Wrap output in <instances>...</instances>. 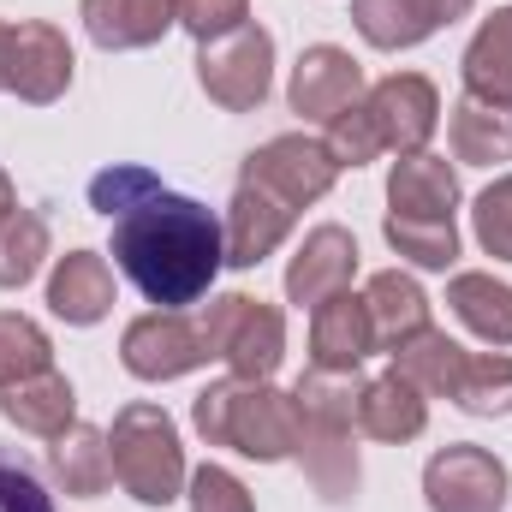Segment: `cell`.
Masks as SVG:
<instances>
[{"mask_svg":"<svg viewBox=\"0 0 512 512\" xmlns=\"http://www.w3.org/2000/svg\"><path fill=\"white\" fill-rule=\"evenodd\" d=\"M447 137H453V155H459V161H483V167L512 161V108L465 96V102L453 108Z\"/></svg>","mask_w":512,"mask_h":512,"instance_id":"cell-25","label":"cell"},{"mask_svg":"<svg viewBox=\"0 0 512 512\" xmlns=\"http://www.w3.org/2000/svg\"><path fill=\"white\" fill-rule=\"evenodd\" d=\"M352 274H358V245H352V233L316 227V233L298 245L292 268H286V298H292V304H322L328 292H346Z\"/></svg>","mask_w":512,"mask_h":512,"instance_id":"cell-14","label":"cell"},{"mask_svg":"<svg viewBox=\"0 0 512 512\" xmlns=\"http://www.w3.org/2000/svg\"><path fill=\"white\" fill-rule=\"evenodd\" d=\"M423 495L435 512H501L507 507V465L483 447H447L429 459Z\"/></svg>","mask_w":512,"mask_h":512,"instance_id":"cell-8","label":"cell"},{"mask_svg":"<svg viewBox=\"0 0 512 512\" xmlns=\"http://www.w3.org/2000/svg\"><path fill=\"white\" fill-rule=\"evenodd\" d=\"M423 417H429V411H423V387L405 382L399 370L358 393V429L376 435V441H411V435L423 429Z\"/></svg>","mask_w":512,"mask_h":512,"instance_id":"cell-21","label":"cell"},{"mask_svg":"<svg viewBox=\"0 0 512 512\" xmlns=\"http://www.w3.org/2000/svg\"><path fill=\"white\" fill-rule=\"evenodd\" d=\"M465 90H471L477 102L512 108V6H501V12L477 30V42L465 48Z\"/></svg>","mask_w":512,"mask_h":512,"instance_id":"cell-22","label":"cell"},{"mask_svg":"<svg viewBox=\"0 0 512 512\" xmlns=\"http://www.w3.org/2000/svg\"><path fill=\"white\" fill-rule=\"evenodd\" d=\"M6 54H12V30L0 24V90H6Z\"/></svg>","mask_w":512,"mask_h":512,"instance_id":"cell-38","label":"cell"},{"mask_svg":"<svg viewBox=\"0 0 512 512\" xmlns=\"http://www.w3.org/2000/svg\"><path fill=\"white\" fill-rule=\"evenodd\" d=\"M42 370H48V334L12 310H0V387L30 382Z\"/></svg>","mask_w":512,"mask_h":512,"instance_id":"cell-30","label":"cell"},{"mask_svg":"<svg viewBox=\"0 0 512 512\" xmlns=\"http://www.w3.org/2000/svg\"><path fill=\"white\" fill-rule=\"evenodd\" d=\"M393 358H399V376H405V382H417L423 393H453L459 376H465V358H471V352H459L447 334L423 328V334H417V340H405Z\"/></svg>","mask_w":512,"mask_h":512,"instance_id":"cell-27","label":"cell"},{"mask_svg":"<svg viewBox=\"0 0 512 512\" xmlns=\"http://www.w3.org/2000/svg\"><path fill=\"white\" fill-rule=\"evenodd\" d=\"M477 239H483V251L489 256H507L512 262V179L501 185H489L483 197H477Z\"/></svg>","mask_w":512,"mask_h":512,"instance_id":"cell-34","label":"cell"},{"mask_svg":"<svg viewBox=\"0 0 512 512\" xmlns=\"http://www.w3.org/2000/svg\"><path fill=\"white\" fill-rule=\"evenodd\" d=\"M120 358H126V370L137 382H173V376L197 370V364L215 358V352H209L203 328H191L179 310H155V316H143V322L126 328Z\"/></svg>","mask_w":512,"mask_h":512,"instance_id":"cell-9","label":"cell"},{"mask_svg":"<svg viewBox=\"0 0 512 512\" xmlns=\"http://www.w3.org/2000/svg\"><path fill=\"white\" fill-rule=\"evenodd\" d=\"M376 346V322H370V304L352 298V292H328L316 304V322H310V352H316V370H334V376H352L364 364V352Z\"/></svg>","mask_w":512,"mask_h":512,"instance_id":"cell-13","label":"cell"},{"mask_svg":"<svg viewBox=\"0 0 512 512\" xmlns=\"http://www.w3.org/2000/svg\"><path fill=\"white\" fill-rule=\"evenodd\" d=\"M453 399L471 417H507L512 411V358H465V376Z\"/></svg>","mask_w":512,"mask_h":512,"instance_id":"cell-29","label":"cell"},{"mask_svg":"<svg viewBox=\"0 0 512 512\" xmlns=\"http://www.w3.org/2000/svg\"><path fill=\"white\" fill-rule=\"evenodd\" d=\"M12 209H18V203H12V179H6V173H0V221H6V215H12Z\"/></svg>","mask_w":512,"mask_h":512,"instance_id":"cell-37","label":"cell"},{"mask_svg":"<svg viewBox=\"0 0 512 512\" xmlns=\"http://www.w3.org/2000/svg\"><path fill=\"white\" fill-rule=\"evenodd\" d=\"M173 18V0H84V30L102 48H149Z\"/></svg>","mask_w":512,"mask_h":512,"instance_id":"cell-19","label":"cell"},{"mask_svg":"<svg viewBox=\"0 0 512 512\" xmlns=\"http://www.w3.org/2000/svg\"><path fill=\"white\" fill-rule=\"evenodd\" d=\"M0 411H6L18 429H30V435H66V429H72V387H66V376L42 370V376H30V382L0 387Z\"/></svg>","mask_w":512,"mask_h":512,"instance_id":"cell-23","label":"cell"},{"mask_svg":"<svg viewBox=\"0 0 512 512\" xmlns=\"http://www.w3.org/2000/svg\"><path fill=\"white\" fill-rule=\"evenodd\" d=\"M203 340H209V352L227 358L233 376H245V382H262V376L280 364V352H286L280 310H268L262 298H245V292H227V298L209 304Z\"/></svg>","mask_w":512,"mask_h":512,"instance_id":"cell-5","label":"cell"},{"mask_svg":"<svg viewBox=\"0 0 512 512\" xmlns=\"http://www.w3.org/2000/svg\"><path fill=\"white\" fill-rule=\"evenodd\" d=\"M72 84V48L54 24H18L12 30V54H6V90H18L24 102H54Z\"/></svg>","mask_w":512,"mask_h":512,"instance_id":"cell-12","label":"cell"},{"mask_svg":"<svg viewBox=\"0 0 512 512\" xmlns=\"http://www.w3.org/2000/svg\"><path fill=\"white\" fill-rule=\"evenodd\" d=\"M48 304H54V316L78 322V328L102 322L108 304H114V274H108V262L90 256V251L60 256V268H54V280H48Z\"/></svg>","mask_w":512,"mask_h":512,"instance_id":"cell-18","label":"cell"},{"mask_svg":"<svg viewBox=\"0 0 512 512\" xmlns=\"http://www.w3.org/2000/svg\"><path fill=\"white\" fill-rule=\"evenodd\" d=\"M358 90H364V72H358V60L346 54V48H334V42H322V48H304V60H298V72H292V108L304 114V120H340L352 102H358Z\"/></svg>","mask_w":512,"mask_h":512,"instance_id":"cell-11","label":"cell"},{"mask_svg":"<svg viewBox=\"0 0 512 512\" xmlns=\"http://www.w3.org/2000/svg\"><path fill=\"white\" fill-rule=\"evenodd\" d=\"M149 191H161V179L149 173V167H108V173H96L90 179V203L114 221V215H126L131 203H143Z\"/></svg>","mask_w":512,"mask_h":512,"instance_id":"cell-33","label":"cell"},{"mask_svg":"<svg viewBox=\"0 0 512 512\" xmlns=\"http://www.w3.org/2000/svg\"><path fill=\"white\" fill-rule=\"evenodd\" d=\"M227 262V233L221 215L203 209L197 197L179 191H149L114 215V268L155 304V310H185L197 304Z\"/></svg>","mask_w":512,"mask_h":512,"instance_id":"cell-1","label":"cell"},{"mask_svg":"<svg viewBox=\"0 0 512 512\" xmlns=\"http://www.w3.org/2000/svg\"><path fill=\"white\" fill-rule=\"evenodd\" d=\"M298 453L310 459V477L328 501H346L358 489V453H352V417H358V399H352V376H334V370H316L298 382Z\"/></svg>","mask_w":512,"mask_h":512,"instance_id":"cell-3","label":"cell"},{"mask_svg":"<svg viewBox=\"0 0 512 512\" xmlns=\"http://www.w3.org/2000/svg\"><path fill=\"white\" fill-rule=\"evenodd\" d=\"M447 304H453V316H459L477 340L512 346V286H501L495 274H459V280L447 286Z\"/></svg>","mask_w":512,"mask_h":512,"instance_id":"cell-24","label":"cell"},{"mask_svg":"<svg viewBox=\"0 0 512 512\" xmlns=\"http://www.w3.org/2000/svg\"><path fill=\"white\" fill-rule=\"evenodd\" d=\"M108 459H114V477L131 501L143 507H167L179 495V477H185V453H179V435H173V417L161 405H126L114 417V435H108Z\"/></svg>","mask_w":512,"mask_h":512,"instance_id":"cell-4","label":"cell"},{"mask_svg":"<svg viewBox=\"0 0 512 512\" xmlns=\"http://www.w3.org/2000/svg\"><path fill=\"white\" fill-rule=\"evenodd\" d=\"M459 12H471V0H358L352 6L364 42H376V48H411V42L435 36L441 24H453Z\"/></svg>","mask_w":512,"mask_h":512,"instance_id":"cell-15","label":"cell"},{"mask_svg":"<svg viewBox=\"0 0 512 512\" xmlns=\"http://www.w3.org/2000/svg\"><path fill=\"white\" fill-rule=\"evenodd\" d=\"M334 155L316 143V137H274V143H262L251 161H245V185H262L274 203H286V209H304V203H316L328 185H334Z\"/></svg>","mask_w":512,"mask_h":512,"instance_id":"cell-7","label":"cell"},{"mask_svg":"<svg viewBox=\"0 0 512 512\" xmlns=\"http://www.w3.org/2000/svg\"><path fill=\"white\" fill-rule=\"evenodd\" d=\"M173 12L197 42H221L245 24V0H173Z\"/></svg>","mask_w":512,"mask_h":512,"instance_id":"cell-35","label":"cell"},{"mask_svg":"<svg viewBox=\"0 0 512 512\" xmlns=\"http://www.w3.org/2000/svg\"><path fill=\"white\" fill-rule=\"evenodd\" d=\"M42 256H48V227H42V215L12 209V215L0 221V286H6V292L24 286V280L42 268Z\"/></svg>","mask_w":512,"mask_h":512,"instance_id":"cell-28","label":"cell"},{"mask_svg":"<svg viewBox=\"0 0 512 512\" xmlns=\"http://www.w3.org/2000/svg\"><path fill=\"white\" fill-rule=\"evenodd\" d=\"M364 304H370V322H376V346H405V340H417L423 328H429V298L417 292V280H405L399 268H387L370 280V292H364Z\"/></svg>","mask_w":512,"mask_h":512,"instance_id":"cell-20","label":"cell"},{"mask_svg":"<svg viewBox=\"0 0 512 512\" xmlns=\"http://www.w3.org/2000/svg\"><path fill=\"white\" fill-rule=\"evenodd\" d=\"M364 114H370V126H376V137H382V149H405V155H417V149L429 143V131H435L441 102H435L429 78H417V72H393V78L376 84V96L364 102Z\"/></svg>","mask_w":512,"mask_h":512,"instance_id":"cell-10","label":"cell"},{"mask_svg":"<svg viewBox=\"0 0 512 512\" xmlns=\"http://www.w3.org/2000/svg\"><path fill=\"white\" fill-rule=\"evenodd\" d=\"M268 66H274V36L262 24H239L221 42H203L197 54V78L227 114H245L268 96Z\"/></svg>","mask_w":512,"mask_h":512,"instance_id":"cell-6","label":"cell"},{"mask_svg":"<svg viewBox=\"0 0 512 512\" xmlns=\"http://www.w3.org/2000/svg\"><path fill=\"white\" fill-rule=\"evenodd\" d=\"M286 227H292V209L274 203L262 185H245V179H239L233 209H227V221H221V233H227V262H233V268H256L262 256L286 239Z\"/></svg>","mask_w":512,"mask_h":512,"instance_id":"cell-16","label":"cell"},{"mask_svg":"<svg viewBox=\"0 0 512 512\" xmlns=\"http://www.w3.org/2000/svg\"><path fill=\"white\" fill-rule=\"evenodd\" d=\"M387 245L399 256H411L417 268H447L459 256V233H453V221H399V215H387Z\"/></svg>","mask_w":512,"mask_h":512,"instance_id":"cell-32","label":"cell"},{"mask_svg":"<svg viewBox=\"0 0 512 512\" xmlns=\"http://www.w3.org/2000/svg\"><path fill=\"white\" fill-rule=\"evenodd\" d=\"M0 512H60L42 465L24 447H0Z\"/></svg>","mask_w":512,"mask_h":512,"instance_id":"cell-31","label":"cell"},{"mask_svg":"<svg viewBox=\"0 0 512 512\" xmlns=\"http://www.w3.org/2000/svg\"><path fill=\"white\" fill-rule=\"evenodd\" d=\"M387 203L399 221H453V203H459V179L441 155H405L387 179Z\"/></svg>","mask_w":512,"mask_h":512,"instance_id":"cell-17","label":"cell"},{"mask_svg":"<svg viewBox=\"0 0 512 512\" xmlns=\"http://www.w3.org/2000/svg\"><path fill=\"white\" fill-rule=\"evenodd\" d=\"M197 429L215 441V447H233L245 459H286L298 453V399L292 393H274V387H239V382H221L197 399Z\"/></svg>","mask_w":512,"mask_h":512,"instance_id":"cell-2","label":"cell"},{"mask_svg":"<svg viewBox=\"0 0 512 512\" xmlns=\"http://www.w3.org/2000/svg\"><path fill=\"white\" fill-rule=\"evenodd\" d=\"M191 512H256V507L239 477H227L221 465H203L191 477Z\"/></svg>","mask_w":512,"mask_h":512,"instance_id":"cell-36","label":"cell"},{"mask_svg":"<svg viewBox=\"0 0 512 512\" xmlns=\"http://www.w3.org/2000/svg\"><path fill=\"white\" fill-rule=\"evenodd\" d=\"M54 477L66 483V495H102L114 483L108 435L90 423H72L66 435H54Z\"/></svg>","mask_w":512,"mask_h":512,"instance_id":"cell-26","label":"cell"}]
</instances>
